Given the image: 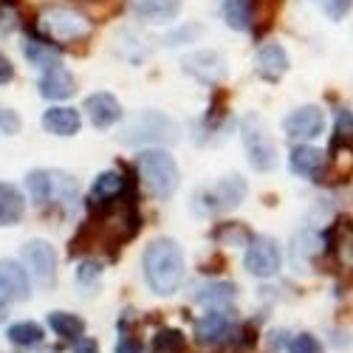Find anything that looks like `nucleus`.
<instances>
[{
	"mask_svg": "<svg viewBox=\"0 0 353 353\" xmlns=\"http://www.w3.org/2000/svg\"><path fill=\"white\" fill-rule=\"evenodd\" d=\"M144 280L156 294H175L184 280V252L172 238H159L144 249Z\"/></svg>",
	"mask_w": 353,
	"mask_h": 353,
	"instance_id": "1",
	"label": "nucleus"
},
{
	"mask_svg": "<svg viewBox=\"0 0 353 353\" xmlns=\"http://www.w3.org/2000/svg\"><path fill=\"white\" fill-rule=\"evenodd\" d=\"M136 167L141 172L147 190H150L156 198H161V201L172 198L175 190H179V184H181L179 164H175V159L167 150H161V147H153V150H139Z\"/></svg>",
	"mask_w": 353,
	"mask_h": 353,
	"instance_id": "2",
	"label": "nucleus"
},
{
	"mask_svg": "<svg viewBox=\"0 0 353 353\" xmlns=\"http://www.w3.org/2000/svg\"><path fill=\"white\" fill-rule=\"evenodd\" d=\"M119 139L125 144H172L179 139V125H175L170 116L159 113V110H144L122 128Z\"/></svg>",
	"mask_w": 353,
	"mask_h": 353,
	"instance_id": "3",
	"label": "nucleus"
},
{
	"mask_svg": "<svg viewBox=\"0 0 353 353\" xmlns=\"http://www.w3.org/2000/svg\"><path fill=\"white\" fill-rule=\"evenodd\" d=\"M241 139L246 147V159L257 172H269L277 167V144L257 113H246L241 122Z\"/></svg>",
	"mask_w": 353,
	"mask_h": 353,
	"instance_id": "4",
	"label": "nucleus"
},
{
	"mask_svg": "<svg viewBox=\"0 0 353 353\" xmlns=\"http://www.w3.org/2000/svg\"><path fill=\"white\" fill-rule=\"evenodd\" d=\"M26 190L32 195V201H37V203H48L54 198L74 201V195H77L74 179L60 170H32L26 175Z\"/></svg>",
	"mask_w": 353,
	"mask_h": 353,
	"instance_id": "5",
	"label": "nucleus"
},
{
	"mask_svg": "<svg viewBox=\"0 0 353 353\" xmlns=\"http://www.w3.org/2000/svg\"><path fill=\"white\" fill-rule=\"evenodd\" d=\"M40 26L46 28V37H57V40H82V37L91 34V20L71 12V9L43 12Z\"/></svg>",
	"mask_w": 353,
	"mask_h": 353,
	"instance_id": "6",
	"label": "nucleus"
},
{
	"mask_svg": "<svg viewBox=\"0 0 353 353\" xmlns=\"http://www.w3.org/2000/svg\"><path fill=\"white\" fill-rule=\"evenodd\" d=\"M20 257H23V272L32 274L40 285H51L57 280V252L48 241H28Z\"/></svg>",
	"mask_w": 353,
	"mask_h": 353,
	"instance_id": "7",
	"label": "nucleus"
},
{
	"mask_svg": "<svg viewBox=\"0 0 353 353\" xmlns=\"http://www.w3.org/2000/svg\"><path fill=\"white\" fill-rule=\"evenodd\" d=\"M243 266L254 277H263V280L274 277L280 272V266H283L280 246L272 238H252L249 249H246V257H243Z\"/></svg>",
	"mask_w": 353,
	"mask_h": 353,
	"instance_id": "8",
	"label": "nucleus"
},
{
	"mask_svg": "<svg viewBox=\"0 0 353 353\" xmlns=\"http://www.w3.org/2000/svg\"><path fill=\"white\" fill-rule=\"evenodd\" d=\"M246 198V181L241 175H226V179L203 195V210H198L201 215H212V212H229V210H238L241 201Z\"/></svg>",
	"mask_w": 353,
	"mask_h": 353,
	"instance_id": "9",
	"label": "nucleus"
},
{
	"mask_svg": "<svg viewBox=\"0 0 353 353\" xmlns=\"http://www.w3.org/2000/svg\"><path fill=\"white\" fill-rule=\"evenodd\" d=\"M181 68L195 77L198 82H207V85H218L226 77V57L221 51H192L181 60Z\"/></svg>",
	"mask_w": 353,
	"mask_h": 353,
	"instance_id": "10",
	"label": "nucleus"
},
{
	"mask_svg": "<svg viewBox=\"0 0 353 353\" xmlns=\"http://www.w3.org/2000/svg\"><path fill=\"white\" fill-rule=\"evenodd\" d=\"M283 130L291 139L311 141V139H316L322 130H325V113H322L316 105H303L297 110H291L283 119Z\"/></svg>",
	"mask_w": 353,
	"mask_h": 353,
	"instance_id": "11",
	"label": "nucleus"
},
{
	"mask_svg": "<svg viewBox=\"0 0 353 353\" xmlns=\"http://www.w3.org/2000/svg\"><path fill=\"white\" fill-rule=\"evenodd\" d=\"M28 294H32V283L20 263L0 260V305L28 300Z\"/></svg>",
	"mask_w": 353,
	"mask_h": 353,
	"instance_id": "12",
	"label": "nucleus"
},
{
	"mask_svg": "<svg viewBox=\"0 0 353 353\" xmlns=\"http://www.w3.org/2000/svg\"><path fill=\"white\" fill-rule=\"evenodd\" d=\"M85 110H88V119H91L94 128L99 130H108L113 128L116 122L122 119V105L113 94L108 91H99V94H91L85 99Z\"/></svg>",
	"mask_w": 353,
	"mask_h": 353,
	"instance_id": "13",
	"label": "nucleus"
},
{
	"mask_svg": "<svg viewBox=\"0 0 353 353\" xmlns=\"http://www.w3.org/2000/svg\"><path fill=\"white\" fill-rule=\"evenodd\" d=\"M291 172H297L300 179H308V181H319V175L325 172V164H328V156L319 150V147H311V144H297L291 150Z\"/></svg>",
	"mask_w": 353,
	"mask_h": 353,
	"instance_id": "14",
	"label": "nucleus"
},
{
	"mask_svg": "<svg viewBox=\"0 0 353 353\" xmlns=\"http://www.w3.org/2000/svg\"><path fill=\"white\" fill-rule=\"evenodd\" d=\"M74 91H77V79H74V74H71L68 68L51 65V68L43 71V77H40V94H43L46 99L63 102V99L74 97Z\"/></svg>",
	"mask_w": 353,
	"mask_h": 353,
	"instance_id": "15",
	"label": "nucleus"
},
{
	"mask_svg": "<svg viewBox=\"0 0 353 353\" xmlns=\"http://www.w3.org/2000/svg\"><path fill=\"white\" fill-rule=\"evenodd\" d=\"M288 54H285V48L280 46V43H266L260 51H257V57H254V71H257V77H263V79H269V82H277L285 71H288Z\"/></svg>",
	"mask_w": 353,
	"mask_h": 353,
	"instance_id": "16",
	"label": "nucleus"
},
{
	"mask_svg": "<svg viewBox=\"0 0 353 353\" xmlns=\"http://www.w3.org/2000/svg\"><path fill=\"white\" fill-rule=\"evenodd\" d=\"M128 192H130V181L125 179V175L116 172V170H105V172L97 175V181L91 187V201L97 203V207H105V203L119 201Z\"/></svg>",
	"mask_w": 353,
	"mask_h": 353,
	"instance_id": "17",
	"label": "nucleus"
},
{
	"mask_svg": "<svg viewBox=\"0 0 353 353\" xmlns=\"http://www.w3.org/2000/svg\"><path fill=\"white\" fill-rule=\"evenodd\" d=\"M130 12L144 23H170L181 14V0H130Z\"/></svg>",
	"mask_w": 353,
	"mask_h": 353,
	"instance_id": "18",
	"label": "nucleus"
},
{
	"mask_svg": "<svg viewBox=\"0 0 353 353\" xmlns=\"http://www.w3.org/2000/svg\"><path fill=\"white\" fill-rule=\"evenodd\" d=\"M43 128L51 133V136H77L79 128H82V119H79V110L74 108H48L43 113Z\"/></svg>",
	"mask_w": 353,
	"mask_h": 353,
	"instance_id": "19",
	"label": "nucleus"
},
{
	"mask_svg": "<svg viewBox=\"0 0 353 353\" xmlns=\"http://www.w3.org/2000/svg\"><path fill=\"white\" fill-rule=\"evenodd\" d=\"M195 334H198V339L203 345H215V342L226 339L232 334V314H226V311H210L195 325Z\"/></svg>",
	"mask_w": 353,
	"mask_h": 353,
	"instance_id": "20",
	"label": "nucleus"
},
{
	"mask_svg": "<svg viewBox=\"0 0 353 353\" xmlns=\"http://www.w3.org/2000/svg\"><path fill=\"white\" fill-rule=\"evenodd\" d=\"M26 212V198L23 192L9 184V181H0V226H14L23 221Z\"/></svg>",
	"mask_w": 353,
	"mask_h": 353,
	"instance_id": "21",
	"label": "nucleus"
},
{
	"mask_svg": "<svg viewBox=\"0 0 353 353\" xmlns=\"http://www.w3.org/2000/svg\"><path fill=\"white\" fill-rule=\"evenodd\" d=\"M23 54H26L28 63H34L40 68L60 65V46L51 43L48 37H28L23 43Z\"/></svg>",
	"mask_w": 353,
	"mask_h": 353,
	"instance_id": "22",
	"label": "nucleus"
},
{
	"mask_svg": "<svg viewBox=\"0 0 353 353\" xmlns=\"http://www.w3.org/2000/svg\"><path fill=\"white\" fill-rule=\"evenodd\" d=\"M223 23L234 32H252L254 26V0H223Z\"/></svg>",
	"mask_w": 353,
	"mask_h": 353,
	"instance_id": "23",
	"label": "nucleus"
},
{
	"mask_svg": "<svg viewBox=\"0 0 353 353\" xmlns=\"http://www.w3.org/2000/svg\"><path fill=\"white\" fill-rule=\"evenodd\" d=\"M48 328L54 331V334H60V336H74V339H79L82 336V331H85V322L77 316V314H65V311H54V314H48Z\"/></svg>",
	"mask_w": 353,
	"mask_h": 353,
	"instance_id": "24",
	"label": "nucleus"
},
{
	"mask_svg": "<svg viewBox=\"0 0 353 353\" xmlns=\"http://www.w3.org/2000/svg\"><path fill=\"white\" fill-rule=\"evenodd\" d=\"M6 336L14 342V345H20V347H34V345H40L43 342V328L37 325V322H17V325H12L9 331H6Z\"/></svg>",
	"mask_w": 353,
	"mask_h": 353,
	"instance_id": "25",
	"label": "nucleus"
},
{
	"mask_svg": "<svg viewBox=\"0 0 353 353\" xmlns=\"http://www.w3.org/2000/svg\"><path fill=\"white\" fill-rule=\"evenodd\" d=\"M201 303H210V305H218V303H229L234 297V285L229 283H212L203 288V294H195Z\"/></svg>",
	"mask_w": 353,
	"mask_h": 353,
	"instance_id": "26",
	"label": "nucleus"
},
{
	"mask_svg": "<svg viewBox=\"0 0 353 353\" xmlns=\"http://www.w3.org/2000/svg\"><path fill=\"white\" fill-rule=\"evenodd\" d=\"M153 345H156L159 353H179L184 347V334L181 331H172V328L170 331H161Z\"/></svg>",
	"mask_w": 353,
	"mask_h": 353,
	"instance_id": "27",
	"label": "nucleus"
},
{
	"mask_svg": "<svg viewBox=\"0 0 353 353\" xmlns=\"http://www.w3.org/2000/svg\"><path fill=\"white\" fill-rule=\"evenodd\" d=\"M201 32H203V28H201L198 23L181 26V28H175V32H170V34L164 37V46H179V43H190V40H195Z\"/></svg>",
	"mask_w": 353,
	"mask_h": 353,
	"instance_id": "28",
	"label": "nucleus"
},
{
	"mask_svg": "<svg viewBox=\"0 0 353 353\" xmlns=\"http://www.w3.org/2000/svg\"><path fill=\"white\" fill-rule=\"evenodd\" d=\"M20 116L12 108H0V136H14L20 133Z\"/></svg>",
	"mask_w": 353,
	"mask_h": 353,
	"instance_id": "29",
	"label": "nucleus"
},
{
	"mask_svg": "<svg viewBox=\"0 0 353 353\" xmlns=\"http://www.w3.org/2000/svg\"><path fill=\"white\" fill-rule=\"evenodd\" d=\"M291 353H322V347L311 334H297L291 339Z\"/></svg>",
	"mask_w": 353,
	"mask_h": 353,
	"instance_id": "30",
	"label": "nucleus"
},
{
	"mask_svg": "<svg viewBox=\"0 0 353 353\" xmlns=\"http://www.w3.org/2000/svg\"><path fill=\"white\" fill-rule=\"evenodd\" d=\"M322 9L331 20H342L350 12V0H322Z\"/></svg>",
	"mask_w": 353,
	"mask_h": 353,
	"instance_id": "31",
	"label": "nucleus"
},
{
	"mask_svg": "<svg viewBox=\"0 0 353 353\" xmlns=\"http://www.w3.org/2000/svg\"><path fill=\"white\" fill-rule=\"evenodd\" d=\"M347 139H350V110L339 108L336 110V141L334 144H339V141L347 144Z\"/></svg>",
	"mask_w": 353,
	"mask_h": 353,
	"instance_id": "32",
	"label": "nucleus"
},
{
	"mask_svg": "<svg viewBox=\"0 0 353 353\" xmlns=\"http://www.w3.org/2000/svg\"><path fill=\"white\" fill-rule=\"evenodd\" d=\"M99 274H102V266H99V263H94V260H85L79 266V272H77L82 285H91L94 280H99Z\"/></svg>",
	"mask_w": 353,
	"mask_h": 353,
	"instance_id": "33",
	"label": "nucleus"
},
{
	"mask_svg": "<svg viewBox=\"0 0 353 353\" xmlns=\"http://www.w3.org/2000/svg\"><path fill=\"white\" fill-rule=\"evenodd\" d=\"M12 79H14V65H12V60L6 54H0V85H6Z\"/></svg>",
	"mask_w": 353,
	"mask_h": 353,
	"instance_id": "34",
	"label": "nucleus"
},
{
	"mask_svg": "<svg viewBox=\"0 0 353 353\" xmlns=\"http://www.w3.org/2000/svg\"><path fill=\"white\" fill-rule=\"evenodd\" d=\"M74 353H99V345L94 339L79 336V339H74Z\"/></svg>",
	"mask_w": 353,
	"mask_h": 353,
	"instance_id": "35",
	"label": "nucleus"
},
{
	"mask_svg": "<svg viewBox=\"0 0 353 353\" xmlns=\"http://www.w3.org/2000/svg\"><path fill=\"white\" fill-rule=\"evenodd\" d=\"M116 353H141V345L136 342V339H119L116 342Z\"/></svg>",
	"mask_w": 353,
	"mask_h": 353,
	"instance_id": "36",
	"label": "nucleus"
}]
</instances>
